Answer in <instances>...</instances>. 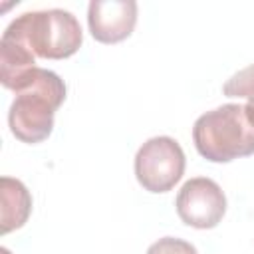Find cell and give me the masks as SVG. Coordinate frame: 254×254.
Returning <instances> with one entry per match:
<instances>
[{"label":"cell","mask_w":254,"mask_h":254,"mask_svg":"<svg viewBox=\"0 0 254 254\" xmlns=\"http://www.w3.org/2000/svg\"><path fill=\"white\" fill-rule=\"evenodd\" d=\"M8 111L12 135L28 145L42 143L54 129V113L65 99L64 79L50 69L34 67L16 87Z\"/></svg>","instance_id":"1"},{"label":"cell","mask_w":254,"mask_h":254,"mask_svg":"<svg viewBox=\"0 0 254 254\" xmlns=\"http://www.w3.org/2000/svg\"><path fill=\"white\" fill-rule=\"evenodd\" d=\"M192 141L206 161L230 163L254 155V125L248 121L244 105L226 103L194 121Z\"/></svg>","instance_id":"2"},{"label":"cell","mask_w":254,"mask_h":254,"mask_svg":"<svg viewBox=\"0 0 254 254\" xmlns=\"http://www.w3.org/2000/svg\"><path fill=\"white\" fill-rule=\"evenodd\" d=\"M6 32L22 40L36 58L46 60L69 58L83 42V32L77 18L62 8L20 14L8 24Z\"/></svg>","instance_id":"3"},{"label":"cell","mask_w":254,"mask_h":254,"mask_svg":"<svg viewBox=\"0 0 254 254\" xmlns=\"http://www.w3.org/2000/svg\"><path fill=\"white\" fill-rule=\"evenodd\" d=\"M185 163V153L173 137H151L135 155V177L145 190L167 192L181 181Z\"/></svg>","instance_id":"4"},{"label":"cell","mask_w":254,"mask_h":254,"mask_svg":"<svg viewBox=\"0 0 254 254\" xmlns=\"http://www.w3.org/2000/svg\"><path fill=\"white\" fill-rule=\"evenodd\" d=\"M177 214L192 228H214L226 212V196L218 183L208 177L189 179L177 194Z\"/></svg>","instance_id":"5"},{"label":"cell","mask_w":254,"mask_h":254,"mask_svg":"<svg viewBox=\"0 0 254 254\" xmlns=\"http://www.w3.org/2000/svg\"><path fill=\"white\" fill-rule=\"evenodd\" d=\"M137 24L135 0H91L87 6V26L101 44H117L131 36Z\"/></svg>","instance_id":"6"},{"label":"cell","mask_w":254,"mask_h":254,"mask_svg":"<svg viewBox=\"0 0 254 254\" xmlns=\"http://www.w3.org/2000/svg\"><path fill=\"white\" fill-rule=\"evenodd\" d=\"M0 196H2V218L0 230L8 234L10 230L22 228L32 212V194L26 185L12 177L0 179Z\"/></svg>","instance_id":"7"},{"label":"cell","mask_w":254,"mask_h":254,"mask_svg":"<svg viewBox=\"0 0 254 254\" xmlns=\"http://www.w3.org/2000/svg\"><path fill=\"white\" fill-rule=\"evenodd\" d=\"M222 93L226 97H252L254 95V64L236 71L222 85Z\"/></svg>","instance_id":"8"},{"label":"cell","mask_w":254,"mask_h":254,"mask_svg":"<svg viewBox=\"0 0 254 254\" xmlns=\"http://www.w3.org/2000/svg\"><path fill=\"white\" fill-rule=\"evenodd\" d=\"M147 254H198V252L190 242H187L183 238L165 236V238H159L157 242H153L149 246Z\"/></svg>","instance_id":"9"},{"label":"cell","mask_w":254,"mask_h":254,"mask_svg":"<svg viewBox=\"0 0 254 254\" xmlns=\"http://www.w3.org/2000/svg\"><path fill=\"white\" fill-rule=\"evenodd\" d=\"M244 111H246L248 121L254 125V95H252V97H248V101H246V105H244Z\"/></svg>","instance_id":"10"}]
</instances>
